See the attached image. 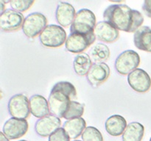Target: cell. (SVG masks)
Returning <instances> with one entry per match:
<instances>
[{"instance_id": "2e32d148", "label": "cell", "mask_w": 151, "mask_h": 141, "mask_svg": "<svg viewBox=\"0 0 151 141\" xmlns=\"http://www.w3.org/2000/svg\"><path fill=\"white\" fill-rule=\"evenodd\" d=\"M29 108L31 114L40 119L49 115L51 113L48 101L39 94H35L30 97Z\"/></svg>"}, {"instance_id": "d4e9b609", "label": "cell", "mask_w": 151, "mask_h": 141, "mask_svg": "<svg viewBox=\"0 0 151 141\" xmlns=\"http://www.w3.org/2000/svg\"><path fill=\"white\" fill-rule=\"evenodd\" d=\"M33 3L34 1H29V0H12L10 1L12 9L20 13L29 10Z\"/></svg>"}, {"instance_id": "484cf974", "label": "cell", "mask_w": 151, "mask_h": 141, "mask_svg": "<svg viewBox=\"0 0 151 141\" xmlns=\"http://www.w3.org/2000/svg\"><path fill=\"white\" fill-rule=\"evenodd\" d=\"M70 137L63 128H59L49 137V141H69Z\"/></svg>"}, {"instance_id": "cb8c5ba5", "label": "cell", "mask_w": 151, "mask_h": 141, "mask_svg": "<svg viewBox=\"0 0 151 141\" xmlns=\"http://www.w3.org/2000/svg\"><path fill=\"white\" fill-rule=\"evenodd\" d=\"M81 137L83 141H103V137L100 131L94 126L86 128Z\"/></svg>"}, {"instance_id": "5b68a950", "label": "cell", "mask_w": 151, "mask_h": 141, "mask_svg": "<svg viewBox=\"0 0 151 141\" xmlns=\"http://www.w3.org/2000/svg\"><path fill=\"white\" fill-rule=\"evenodd\" d=\"M48 21L46 16L42 13H30L24 19L22 30L24 34L29 38H34L41 35L44 29L48 25Z\"/></svg>"}, {"instance_id": "9a60e30c", "label": "cell", "mask_w": 151, "mask_h": 141, "mask_svg": "<svg viewBox=\"0 0 151 141\" xmlns=\"http://www.w3.org/2000/svg\"><path fill=\"white\" fill-rule=\"evenodd\" d=\"M76 14L75 9L72 4L68 2H60L55 11L56 21L60 26L67 27L72 24Z\"/></svg>"}, {"instance_id": "7a4b0ae2", "label": "cell", "mask_w": 151, "mask_h": 141, "mask_svg": "<svg viewBox=\"0 0 151 141\" xmlns=\"http://www.w3.org/2000/svg\"><path fill=\"white\" fill-rule=\"evenodd\" d=\"M76 96V89L71 82H57L52 88L48 98L50 112L57 117L63 118L70 101Z\"/></svg>"}, {"instance_id": "f1b7e54d", "label": "cell", "mask_w": 151, "mask_h": 141, "mask_svg": "<svg viewBox=\"0 0 151 141\" xmlns=\"http://www.w3.org/2000/svg\"><path fill=\"white\" fill-rule=\"evenodd\" d=\"M9 140L10 139H8V138L4 135V133H3L2 132H0V141H10Z\"/></svg>"}, {"instance_id": "9c48e42d", "label": "cell", "mask_w": 151, "mask_h": 141, "mask_svg": "<svg viewBox=\"0 0 151 141\" xmlns=\"http://www.w3.org/2000/svg\"><path fill=\"white\" fill-rule=\"evenodd\" d=\"M24 19L22 13L7 9L0 16V28L3 32H15L22 27Z\"/></svg>"}, {"instance_id": "8992f818", "label": "cell", "mask_w": 151, "mask_h": 141, "mask_svg": "<svg viewBox=\"0 0 151 141\" xmlns=\"http://www.w3.org/2000/svg\"><path fill=\"white\" fill-rule=\"evenodd\" d=\"M95 34L91 32L88 34L70 33L66 41V48L74 54H82L88 47L94 43Z\"/></svg>"}, {"instance_id": "e0dca14e", "label": "cell", "mask_w": 151, "mask_h": 141, "mask_svg": "<svg viewBox=\"0 0 151 141\" xmlns=\"http://www.w3.org/2000/svg\"><path fill=\"white\" fill-rule=\"evenodd\" d=\"M127 121L125 118L119 115H114L108 118L105 123L106 132L113 137L122 135L127 127Z\"/></svg>"}, {"instance_id": "1f68e13d", "label": "cell", "mask_w": 151, "mask_h": 141, "mask_svg": "<svg viewBox=\"0 0 151 141\" xmlns=\"http://www.w3.org/2000/svg\"><path fill=\"white\" fill-rule=\"evenodd\" d=\"M150 141H151V137H150Z\"/></svg>"}, {"instance_id": "52a82bcc", "label": "cell", "mask_w": 151, "mask_h": 141, "mask_svg": "<svg viewBox=\"0 0 151 141\" xmlns=\"http://www.w3.org/2000/svg\"><path fill=\"white\" fill-rule=\"evenodd\" d=\"M140 63V57L134 50H126L116 59L115 68L121 75H128L137 68Z\"/></svg>"}, {"instance_id": "7402d4cb", "label": "cell", "mask_w": 151, "mask_h": 141, "mask_svg": "<svg viewBox=\"0 0 151 141\" xmlns=\"http://www.w3.org/2000/svg\"><path fill=\"white\" fill-rule=\"evenodd\" d=\"M88 55L94 63H104L110 57V49L106 44L99 43L90 49Z\"/></svg>"}, {"instance_id": "ba28073f", "label": "cell", "mask_w": 151, "mask_h": 141, "mask_svg": "<svg viewBox=\"0 0 151 141\" xmlns=\"http://www.w3.org/2000/svg\"><path fill=\"white\" fill-rule=\"evenodd\" d=\"M8 112L13 118L26 120L30 114L29 100L22 93L16 94L8 101Z\"/></svg>"}, {"instance_id": "44dd1931", "label": "cell", "mask_w": 151, "mask_h": 141, "mask_svg": "<svg viewBox=\"0 0 151 141\" xmlns=\"http://www.w3.org/2000/svg\"><path fill=\"white\" fill-rule=\"evenodd\" d=\"M92 66V60L86 53L78 54L73 62L74 70L80 76H86Z\"/></svg>"}, {"instance_id": "ac0fdd59", "label": "cell", "mask_w": 151, "mask_h": 141, "mask_svg": "<svg viewBox=\"0 0 151 141\" xmlns=\"http://www.w3.org/2000/svg\"><path fill=\"white\" fill-rule=\"evenodd\" d=\"M134 45L138 49L151 52V28L141 26L134 35Z\"/></svg>"}, {"instance_id": "30bf717a", "label": "cell", "mask_w": 151, "mask_h": 141, "mask_svg": "<svg viewBox=\"0 0 151 141\" xmlns=\"http://www.w3.org/2000/svg\"><path fill=\"white\" fill-rule=\"evenodd\" d=\"M29 128L27 121L25 119L10 118L4 123L2 132L8 139L16 140L23 137Z\"/></svg>"}, {"instance_id": "83f0119b", "label": "cell", "mask_w": 151, "mask_h": 141, "mask_svg": "<svg viewBox=\"0 0 151 141\" xmlns=\"http://www.w3.org/2000/svg\"><path fill=\"white\" fill-rule=\"evenodd\" d=\"M5 2L3 0H0V6H1V14L5 11L4 8H5Z\"/></svg>"}, {"instance_id": "277c9868", "label": "cell", "mask_w": 151, "mask_h": 141, "mask_svg": "<svg viewBox=\"0 0 151 141\" xmlns=\"http://www.w3.org/2000/svg\"><path fill=\"white\" fill-rule=\"evenodd\" d=\"M96 24V16L88 9H81L77 13L75 20L71 25V33L88 34L94 32Z\"/></svg>"}, {"instance_id": "5bb4252c", "label": "cell", "mask_w": 151, "mask_h": 141, "mask_svg": "<svg viewBox=\"0 0 151 141\" xmlns=\"http://www.w3.org/2000/svg\"><path fill=\"white\" fill-rule=\"evenodd\" d=\"M94 34L99 41L107 43L115 42L119 36V30L106 21L97 24L94 29Z\"/></svg>"}, {"instance_id": "d6986e66", "label": "cell", "mask_w": 151, "mask_h": 141, "mask_svg": "<svg viewBox=\"0 0 151 141\" xmlns=\"http://www.w3.org/2000/svg\"><path fill=\"white\" fill-rule=\"evenodd\" d=\"M63 128L68 134L70 139L75 140L83 133L86 128V122L83 118L72 119L65 121Z\"/></svg>"}, {"instance_id": "7c38bea8", "label": "cell", "mask_w": 151, "mask_h": 141, "mask_svg": "<svg viewBox=\"0 0 151 141\" xmlns=\"http://www.w3.org/2000/svg\"><path fill=\"white\" fill-rule=\"evenodd\" d=\"M60 126L61 120L60 118L54 115H49L37 120L35 125V130L38 135L47 137L60 128Z\"/></svg>"}, {"instance_id": "4316f807", "label": "cell", "mask_w": 151, "mask_h": 141, "mask_svg": "<svg viewBox=\"0 0 151 141\" xmlns=\"http://www.w3.org/2000/svg\"><path fill=\"white\" fill-rule=\"evenodd\" d=\"M142 10L145 12V15L151 18V0H145L143 3Z\"/></svg>"}, {"instance_id": "f546056e", "label": "cell", "mask_w": 151, "mask_h": 141, "mask_svg": "<svg viewBox=\"0 0 151 141\" xmlns=\"http://www.w3.org/2000/svg\"><path fill=\"white\" fill-rule=\"evenodd\" d=\"M19 141H27V140H19Z\"/></svg>"}, {"instance_id": "603a6c76", "label": "cell", "mask_w": 151, "mask_h": 141, "mask_svg": "<svg viewBox=\"0 0 151 141\" xmlns=\"http://www.w3.org/2000/svg\"><path fill=\"white\" fill-rule=\"evenodd\" d=\"M84 113V106L81 103L75 101L74 100L70 101L69 107L65 113L63 118L66 120H72V119L81 118Z\"/></svg>"}, {"instance_id": "6da1fadb", "label": "cell", "mask_w": 151, "mask_h": 141, "mask_svg": "<svg viewBox=\"0 0 151 141\" xmlns=\"http://www.w3.org/2000/svg\"><path fill=\"white\" fill-rule=\"evenodd\" d=\"M103 19L118 30L127 32H136L144 22V17L139 11L124 4L109 5L103 13Z\"/></svg>"}, {"instance_id": "8fae6325", "label": "cell", "mask_w": 151, "mask_h": 141, "mask_svg": "<svg viewBox=\"0 0 151 141\" xmlns=\"http://www.w3.org/2000/svg\"><path fill=\"white\" fill-rule=\"evenodd\" d=\"M128 82L136 92L144 93L151 88V79L148 73L142 68H137L128 75Z\"/></svg>"}, {"instance_id": "3957f363", "label": "cell", "mask_w": 151, "mask_h": 141, "mask_svg": "<svg viewBox=\"0 0 151 141\" xmlns=\"http://www.w3.org/2000/svg\"><path fill=\"white\" fill-rule=\"evenodd\" d=\"M67 35L62 26L50 24L39 35L41 43L47 48H58L63 46L67 40Z\"/></svg>"}, {"instance_id": "4fadbf2b", "label": "cell", "mask_w": 151, "mask_h": 141, "mask_svg": "<svg viewBox=\"0 0 151 141\" xmlns=\"http://www.w3.org/2000/svg\"><path fill=\"white\" fill-rule=\"evenodd\" d=\"M110 72V68L106 63H94L86 75L87 80L93 88H97L109 79Z\"/></svg>"}, {"instance_id": "ffe728a7", "label": "cell", "mask_w": 151, "mask_h": 141, "mask_svg": "<svg viewBox=\"0 0 151 141\" xmlns=\"http://www.w3.org/2000/svg\"><path fill=\"white\" fill-rule=\"evenodd\" d=\"M145 134V127L139 122H131L128 124L122 134V141H142Z\"/></svg>"}, {"instance_id": "4dcf8cb0", "label": "cell", "mask_w": 151, "mask_h": 141, "mask_svg": "<svg viewBox=\"0 0 151 141\" xmlns=\"http://www.w3.org/2000/svg\"><path fill=\"white\" fill-rule=\"evenodd\" d=\"M74 141H81V140H74Z\"/></svg>"}]
</instances>
